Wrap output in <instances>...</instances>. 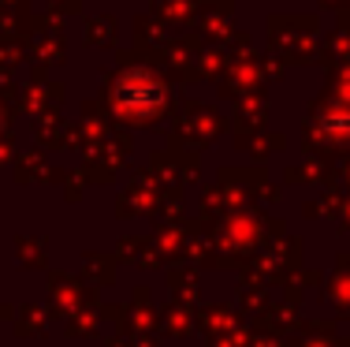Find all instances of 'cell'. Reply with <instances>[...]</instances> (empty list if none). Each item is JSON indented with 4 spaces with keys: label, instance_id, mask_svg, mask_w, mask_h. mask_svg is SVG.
<instances>
[{
    "label": "cell",
    "instance_id": "cell-1",
    "mask_svg": "<svg viewBox=\"0 0 350 347\" xmlns=\"http://www.w3.org/2000/svg\"><path fill=\"white\" fill-rule=\"evenodd\" d=\"M161 97H164L161 82L153 75H146V71H127L116 82V105L127 112H149L161 105Z\"/></svg>",
    "mask_w": 350,
    "mask_h": 347
}]
</instances>
